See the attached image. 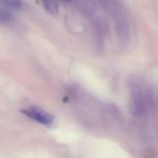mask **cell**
Returning a JSON list of instances; mask_svg holds the SVG:
<instances>
[{"label": "cell", "instance_id": "obj_1", "mask_svg": "<svg viewBox=\"0 0 158 158\" xmlns=\"http://www.w3.org/2000/svg\"><path fill=\"white\" fill-rule=\"evenodd\" d=\"M21 112L25 116L29 117L30 118L37 121L40 124L45 125V126H50L54 122V119H53L52 116H50L48 113L43 111L40 108H37V107L25 108V109H22Z\"/></svg>", "mask_w": 158, "mask_h": 158}, {"label": "cell", "instance_id": "obj_2", "mask_svg": "<svg viewBox=\"0 0 158 158\" xmlns=\"http://www.w3.org/2000/svg\"><path fill=\"white\" fill-rule=\"evenodd\" d=\"M43 5L50 14H56L58 12V0H43Z\"/></svg>", "mask_w": 158, "mask_h": 158}, {"label": "cell", "instance_id": "obj_3", "mask_svg": "<svg viewBox=\"0 0 158 158\" xmlns=\"http://www.w3.org/2000/svg\"><path fill=\"white\" fill-rule=\"evenodd\" d=\"M0 3L11 9H19L22 6L21 0H0Z\"/></svg>", "mask_w": 158, "mask_h": 158}, {"label": "cell", "instance_id": "obj_4", "mask_svg": "<svg viewBox=\"0 0 158 158\" xmlns=\"http://www.w3.org/2000/svg\"><path fill=\"white\" fill-rule=\"evenodd\" d=\"M12 19L11 13L6 9H0V23H7Z\"/></svg>", "mask_w": 158, "mask_h": 158}, {"label": "cell", "instance_id": "obj_5", "mask_svg": "<svg viewBox=\"0 0 158 158\" xmlns=\"http://www.w3.org/2000/svg\"><path fill=\"white\" fill-rule=\"evenodd\" d=\"M61 2H64V3H69V2H70V1H72V0H60Z\"/></svg>", "mask_w": 158, "mask_h": 158}]
</instances>
